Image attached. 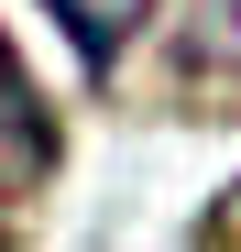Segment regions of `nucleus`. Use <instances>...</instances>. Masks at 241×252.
<instances>
[{"label": "nucleus", "mask_w": 241, "mask_h": 252, "mask_svg": "<svg viewBox=\"0 0 241 252\" xmlns=\"http://www.w3.org/2000/svg\"><path fill=\"white\" fill-rule=\"evenodd\" d=\"M176 66L197 77V88H241V0H186Z\"/></svg>", "instance_id": "7ed1b4c3"}, {"label": "nucleus", "mask_w": 241, "mask_h": 252, "mask_svg": "<svg viewBox=\"0 0 241 252\" xmlns=\"http://www.w3.org/2000/svg\"><path fill=\"white\" fill-rule=\"evenodd\" d=\"M44 11H55V33L77 44V66H88V77H110V66L153 33V11H165V0H44Z\"/></svg>", "instance_id": "f03ea898"}, {"label": "nucleus", "mask_w": 241, "mask_h": 252, "mask_svg": "<svg viewBox=\"0 0 241 252\" xmlns=\"http://www.w3.org/2000/svg\"><path fill=\"white\" fill-rule=\"evenodd\" d=\"M44 176H55V110L33 88V66L11 55V33H0V208L22 187H44Z\"/></svg>", "instance_id": "f257e3e1"}, {"label": "nucleus", "mask_w": 241, "mask_h": 252, "mask_svg": "<svg viewBox=\"0 0 241 252\" xmlns=\"http://www.w3.org/2000/svg\"><path fill=\"white\" fill-rule=\"evenodd\" d=\"M0 252H11V230H0Z\"/></svg>", "instance_id": "20e7f679"}]
</instances>
